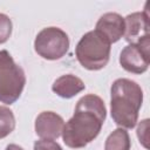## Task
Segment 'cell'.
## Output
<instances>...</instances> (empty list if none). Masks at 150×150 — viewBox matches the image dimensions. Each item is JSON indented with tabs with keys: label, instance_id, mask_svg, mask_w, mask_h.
Segmentation results:
<instances>
[{
	"label": "cell",
	"instance_id": "cell-15",
	"mask_svg": "<svg viewBox=\"0 0 150 150\" xmlns=\"http://www.w3.org/2000/svg\"><path fill=\"white\" fill-rule=\"evenodd\" d=\"M148 125H149V120L145 118L138 124V128H137V136H138L139 143H142L145 149H148V144H146V142H148Z\"/></svg>",
	"mask_w": 150,
	"mask_h": 150
},
{
	"label": "cell",
	"instance_id": "cell-7",
	"mask_svg": "<svg viewBox=\"0 0 150 150\" xmlns=\"http://www.w3.org/2000/svg\"><path fill=\"white\" fill-rule=\"evenodd\" d=\"M124 39L129 43H138L149 38V15L148 9L135 12L124 18Z\"/></svg>",
	"mask_w": 150,
	"mask_h": 150
},
{
	"label": "cell",
	"instance_id": "cell-16",
	"mask_svg": "<svg viewBox=\"0 0 150 150\" xmlns=\"http://www.w3.org/2000/svg\"><path fill=\"white\" fill-rule=\"evenodd\" d=\"M5 150H23V148L18 144H8Z\"/></svg>",
	"mask_w": 150,
	"mask_h": 150
},
{
	"label": "cell",
	"instance_id": "cell-9",
	"mask_svg": "<svg viewBox=\"0 0 150 150\" xmlns=\"http://www.w3.org/2000/svg\"><path fill=\"white\" fill-rule=\"evenodd\" d=\"M95 30L102 34L110 43H115L124 35V18L118 13H105L97 20Z\"/></svg>",
	"mask_w": 150,
	"mask_h": 150
},
{
	"label": "cell",
	"instance_id": "cell-4",
	"mask_svg": "<svg viewBox=\"0 0 150 150\" xmlns=\"http://www.w3.org/2000/svg\"><path fill=\"white\" fill-rule=\"evenodd\" d=\"M26 84L23 69L6 50H0V102L13 104L21 96Z\"/></svg>",
	"mask_w": 150,
	"mask_h": 150
},
{
	"label": "cell",
	"instance_id": "cell-11",
	"mask_svg": "<svg viewBox=\"0 0 150 150\" xmlns=\"http://www.w3.org/2000/svg\"><path fill=\"white\" fill-rule=\"evenodd\" d=\"M131 141L128 131L123 128L115 129L105 139L104 150H130Z\"/></svg>",
	"mask_w": 150,
	"mask_h": 150
},
{
	"label": "cell",
	"instance_id": "cell-14",
	"mask_svg": "<svg viewBox=\"0 0 150 150\" xmlns=\"http://www.w3.org/2000/svg\"><path fill=\"white\" fill-rule=\"evenodd\" d=\"M34 150H63L54 139H39L34 143Z\"/></svg>",
	"mask_w": 150,
	"mask_h": 150
},
{
	"label": "cell",
	"instance_id": "cell-3",
	"mask_svg": "<svg viewBox=\"0 0 150 150\" xmlns=\"http://www.w3.org/2000/svg\"><path fill=\"white\" fill-rule=\"evenodd\" d=\"M110 42L97 30L86 33L75 47V55L80 64L88 70H100L110 59Z\"/></svg>",
	"mask_w": 150,
	"mask_h": 150
},
{
	"label": "cell",
	"instance_id": "cell-6",
	"mask_svg": "<svg viewBox=\"0 0 150 150\" xmlns=\"http://www.w3.org/2000/svg\"><path fill=\"white\" fill-rule=\"evenodd\" d=\"M149 48L150 39L138 43H129L120 54L121 67L132 74H143L149 68Z\"/></svg>",
	"mask_w": 150,
	"mask_h": 150
},
{
	"label": "cell",
	"instance_id": "cell-1",
	"mask_svg": "<svg viewBox=\"0 0 150 150\" xmlns=\"http://www.w3.org/2000/svg\"><path fill=\"white\" fill-rule=\"evenodd\" d=\"M105 117L107 108L100 96H82L76 103L74 115L63 125L61 136L64 144L71 149L84 148L98 136Z\"/></svg>",
	"mask_w": 150,
	"mask_h": 150
},
{
	"label": "cell",
	"instance_id": "cell-2",
	"mask_svg": "<svg viewBox=\"0 0 150 150\" xmlns=\"http://www.w3.org/2000/svg\"><path fill=\"white\" fill-rule=\"evenodd\" d=\"M143 103V90L129 79H117L110 88V114L112 121L123 129L135 128Z\"/></svg>",
	"mask_w": 150,
	"mask_h": 150
},
{
	"label": "cell",
	"instance_id": "cell-13",
	"mask_svg": "<svg viewBox=\"0 0 150 150\" xmlns=\"http://www.w3.org/2000/svg\"><path fill=\"white\" fill-rule=\"evenodd\" d=\"M13 23L8 15L0 13V45L8 41L12 35Z\"/></svg>",
	"mask_w": 150,
	"mask_h": 150
},
{
	"label": "cell",
	"instance_id": "cell-5",
	"mask_svg": "<svg viewBox=\"0 0 150 150\" xmlns=\"http://www.w3.org/2000/svg\"><path fill=\"white\" fill-rule=\"evenodd\" d=\"M34 49L42 59L59 60L69 49V38L59 27H46L38 33L34 40Z\"/></svg>",
	"mask_w": 150,
	"mask_h": 150
},
{
	"label": "cell",
	"instance_id": "cell-10",
	"mask_svg": "<svg viewBox=\"0 0 150 150\" xmlns=\"http://www.w3.org/2000/svg\"><path fill=\"white\" fill-rule=\"evenodd\" d=\"M84 89V82L73 74L62 75L57 77L52 84V90L62 98H71Z\"/></svg>",
	"mask_w": 150,
	"mask_h": 150
},
{
	"label": "cell",
	"instance_id": "cell-12",
	"mask_svg": "<svg viewBox=\"0 0 150 150\" xmlns=\"http://www.w3.org/2000/svg\"><path fill=\"white\" fill-rule=\"evenodd\" d=\"M14 129L15 116L13 111L5 105H0V139L7 137Z\"/></svg>",
	"mask_w": 150,
	"mask_h": 150
},
{
	"label": "cell",
	"instance_id": "cell-8",
	"mask_svg": "<svg viewBox=\"0 0 150 150\" xmlns=\"http://www.w3.org/2000/svg\"><path fill=\"white\" fill-rule=\"evenodd\" d=\"M63 118L54 111H42L35 118V134L41 139H56L61 136Z\"/></svg>",
	"mask_w": 150,
	"mask_h": 150
}]
</instances>
